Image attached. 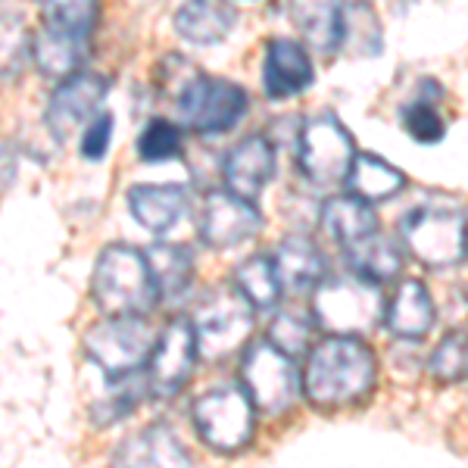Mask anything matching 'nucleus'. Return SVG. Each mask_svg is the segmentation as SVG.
Wrapping results in <instances>:
<instances>
[{"label":"nucleus","mask_w":468,"mask_h":468,"mask_svg":"<svg viewBox=\"0 0 468 468\" xmlns=\"http://www.w3.org/2000/svg\"><path fill=\"white\" fill-rule=\"evenodd\" d=\"M378 381V356L356 335H328L306 350L303 390L306 403L319 412H337L362 403Z\"/></svg>","instance_id":"1"},{"label":"nucleus","mask_w":468,"mask_h":468,"mask_svg":"<svg viewBox=\"0 0 468 468\" xmlns=\"http://www.w3.org/2000/svg\"><path fill=\"white\" fill-rule=\"evenodd\" d=\"M90 297L107 315H147L160 303L147 256L128 244L103 247L90 278Z\"/></svg>","instance_id":"2"},{"label":"nucleus","mask_w":468,"mask_h":468,"mask_svg":"<svg viewBox=\"0 0 468 468\" xmlns=\"http://www.w3.org/2000/svg\"><path fill=\"white\" fill-rule=\"evenodd\" d=\"M313 315L315 324L328 335H368L384 322V297L378 284L346 271V275H324L315 284Z\"/></svg>","instance_id":"3"},{"label":"nucleus","mask_w":468,"mask_h":468,"mask_svg":"<svg viewBox=\"0 0 468 468\" xmlns=\"http://www.w3.org/2000/svg\"><path fill=\"white\" fill-rule=\"evenodd\" d=\"M399 244L415 262L428 269H456L468 256V225L459 209L425 207L410 209L399 218Z\"/></svg>","instance_id":"4"},{"label":"nucleus","mask_w":468,"mask_h":468,"mask_svg":"<svg viewBox=\"0 0 468 468\" xmlns=\"http://www.w3.org/2000/svg\"><path fill=\"white\" fill-rule=\"evenodd\" d=\"M256 309L238 288H213L194 309V337L200 359L218 362L247 344Z\"/></svg>","instance_id":"5"},{"label":"nucleus","mask_w":468,"mask_h":468,"mask_svg":"<svg viewBox=\"0 0 468 468\" xmlns=\"http://www.w3.org/2000/svg\"><path fill=\"white\" fill-rule=\"evenodd\" d=\"M240 384L260 415H284L300 397V372L293 356L278 350L271 341L247 344L240 356Z\"/></svg>","instance_id":"6"},{"label":"nucleus","mask_w":468,"mask_h":468,"mask_svg":"<svg viewBox=\"0 0 468 468\" xmlns=\"http://www.w3.org/2000/svg\"><path fill=\"white\" fill-rule=\"evenodd\" d=\"M85 353L107 378L141 372L154 353V328L144 315H107L85 331Z\"/></svg>","instance_id":"7"},{"label":"nucleus","mask_w":468,"mask_h":468,"mask_svg":"<svg viewBox=\"0 0 468 468\" xmlns=\"http://www.w3.org/2000/svg\"><path fill=\"white\" fill-rule=\"evenodd\" d=\"M356 156V141L335 112L306 119L297 134V169L309 185H337L344 181Z\"/></svg>","instance_id":"8"},{"label":"nucleus","mask_w":468,"mask_h":468,"mask_svg":"<svg viewBox=\"0 0 468 468\" xmlns=\"http://www.w3.org/2000/svg\"><path fill=\"white\" fill-rule=\"evenodd\" d=\"M178 122L197 134H222L231 132L250 110V97L240 85L225 79H207L194 75L185 90L176 97Z\"/></svg>","instance_id":"9"},{"label":"nucleus","mask_w":468,"mask_h":468,"mask_svg":"<svg viewBox=\"0 0 468 468\" xmlns=\"http://www.w3.org/2000/svg\"><path fill=\"white\" fill-rule=\"evenodd\" d=\"M194 428L209 450L231 456L253 441L256 410L238 388H216L194 403Z\"/></svg>","instance_id":"10"},{"label":"nucleus","mask_w":468,"mask_h":468,"mask_svg":"<svg viewBox=\"0 0 468 468\" xmlns=\"http://www.w3.org/2000/svg\"><path fill=\"white\" fill-rule=\"evenodd\" d=\"M197 337H194L191 319L178 315L163 328L160 341L154 344V353L147 359V388L156 397H176L191 381L197 366Z\"/></svg>","instance_id":"11"},{"label":"nucleus","mask_w":468,"mask_h":468,"mask_svg":"<svg viewBox=\"0 0 468 468\" xmlns=\"http://www.w3.org/2000/svg\"><path fill=\"white\" fill-rule=\"evenodd\" d=\"M107 88H110L107 79H101L94 72H75L69 79L59 81V88L48 101V112H44L50 134H54L59 144L69 141L79 128H85L101 112L103 101L110 94Z\"/></svg>","instance_id":"12"},{"label":"nucleus","mask_w":468,"mask_h":468,"mask_svg":"<svg viewBox=\"0 0 468 468\" xmlns=\"http://www.w3.org/2000/svg\"><path fill=\"white\" fill-rule=\"evenodd\" d=\"M197 231L203 244L213 250H231L262 231V216L253 200L231 191H213L203 200Z\"/></svg>","instance_id":"13"},{"label":"nucleus","mask_w":468,"mask_h":468,"mask_svg":"<svg viewBox=\"0 0 468 468\" xmlns=\"http://www.w3.org/2000/svg\"><path fill=\"white\" fill-rule=\"evenodd\" d=\"M275 165H278L275 144H271L266 134H250V138L238 141L229 150L222 176L231 194L256 200L262 194V187L275 178Z\"/></svg>","instance_id":"14"},{"label":"nucleus","mask_w":468,"mask_h":468,"mask_svg":"<svg viewBox=\"0 0 468 468\" xmlns=\"http://www.w3.org/2000/svg\"><path fill=\"white\" fill-rule=\"evenodd\" d=\"M313 59L300 41L291 37H271L262 57V88L271 101H288L313 85Z\"/></svg>","instance_id":"15"},{"label":"nucleus","mask_w":468,"mask_h":468,"mask_svg":"<svg viewBox=\"0 0 468 468\" xmlns=\"http://www.w3.org/2000/svg\"><path fill=\"white\" fill-rule=\"evenodd\" d=\"M437 319L434 300L419 278H406L397 288L394 300L384 306V324L399 341H421L431 335Z\"/></svg>","instance_id":"16"},{"label":"nucleus","mask_w":468,"mask_h":468,"mask_svg":"<svg viewBox=\"0 0 468 468\" xmlns=\"http://www.w3.org/2000/svg\"><path fill=\"white\" fill-rule=\"evenodd\" d=\"M172 26L185 41L197 44V48H213L234 32L238 13L229 0H185L176 10Z\"/></svg>","instance_id":"17"},{"label":"nucleus","mask_w":468,"mask_h":468,"mask_svg":"<svg viewBox=\"0 0 468 468\" xmlns=\"http://www.w3.org/2000/svg\"><path fill=\"white\" fill-rule=\"evenodd\" d=\"M187 191L181 185H134L128 191V209L141 229L165 234L185 218Z\"/></svg>","instance_id":"18"},{"label":"nucleus","mask_w":468,"mask_h":468,"mask_svg":"<svg viewBox=\"0 0 468 468\" xmlns=\"http://www.w3.org/2000/svg\"><path fill=\"white\" fill-rule=\"evenodd\" d=\"M275 271L282 278V288L284 291H313L315 284L328 275V260L324 253L319 250L315 240L303 238V234H291L278 244L275 256Z\"/></svg>","instance_id":"19"},{"label":"nucleus","mask_w":468,"mask_h":468,"mask_svg":"<svg viewBox=\"0 0 468 468\" xmlns=\"http://www.w3.org/2000/svg\"><path fill=\"white\" fill-rule=\"evenodd\" d=\"M344 260L350 271L356 275L368 278L375 284H384V282H394V278L403 271V262H406V253H403V244L381 231H372L366 238L353 240V244L344 247Z\"/></svg>","instance_id":"20"},{"label":"nucleus","mask_w":468,"mask_h":468,"mask_svg":"<svg viewBox=\"0 0 468 468\" xmlns=\"http://www.w3.org/2000/svg\"><path fill=\"white\" fill-rule=\"evenodd\" d=\"M291 19L313 50L319 54L341 50L344 0H291Z\"/></svg>","instance_id":"21"},{"label":"nucleus","mask_w":468,"mask_h":468,"mask_svg":"<svg viewBox=\"0 0 468 468\" xmlns=\"http://www.w3.org/2000/svg\"><path fill=\"white\" fill-rule=\"evenodd\" d=\"M346 194L366 203H388L406 191V176L375 154H356L344 176Z\"/></svg>","instance_id":"22"},{"label":"nucleus","mask_w":468,"mask_h":468,"mask_svg":"<svg viewBox=\"0 0 468 468\" xmlns=\"http://www.w3.org/2000/svg\"><path fill=\"white\" fill-rule=\"evenodd\" d=\"M116 465H191V452L165 425H150L128 437L112 456Z\"/></svg>","instance_id":"23"},{"label":"nucleus","mask_w":468,"mask_h":468,"mask_svg":"<svg viewBox=\"0 0 468 468\" xmlns=\"http://www.w3.org/2000/svg\"><path fill=\"white\" fill-rule=\"evenodd\" d=\"M88 57V37H75L57 28L44 26L41 32L32 35V59L44 79H69L81 72V63Z\"/></svg>","instance_id":"24"},{"label":"nucleus","mask_w":468,"mask_h":468,"mask_svg":"<svg viewBox=\"0 0 468 468\" xmlns=\"http://www.w3.org/2000/svg\"><path fill=\"white\" fill-rule=\"evenodd\" d=\"M322 229L331 240L341 247L353 244V240L366 238V234L378 231V216H375L372 203L344 194V197H331L322 207Z\"/></svg>","instance_id":"25"},{"label":"nucleus","mask_w":468,"mask_h":468,"mask_svg":"<svg viewBox=\"0 0 468 468\" xmlns=\"http://www.w3.org/2000/svg\"><path fill=\"white\" fill-rule=\"evenodd\" d=\"M144 256L160 297H185L187 288L194 284V253L185 244H154Z\"/></svg>","instance_id":"26"},{"label":"nucleus","mask_w":468,"mask_h":468,"mask_svg":"<svg viewBox=\"0 0 468 468\" xmlns=\"http://www.w3.org/2000/svg\"><path fill=\"white\" fill-rule=\"evenodd\" d=\"M341 50L350 57H378L384 50V32L375 10L366 0L344 4V28H341Z\"/></svg>","instance_id":"27"},{"label":"nucleus","mask_w":468,"mask_h":468,"mask_svg":"<svg viewBox=\"0 0 468 468\" xmlns=\"http://www.w3.org/2000/svg\"><path fill=\"white\" fill-rule=\"evenodd\" d=\"M234 288L244 293L253 309H275L282 300V278L275 271L271 256H250L234 271Z\"/></svg>","instance_id":"28"},{"label":"nucleus","mask_w":468,"mask_h":468,"mask_svg":"<svg viewBox=\"0 0 468 468\" xmlns=\"http://www.w3.org/2000/svg\"><path fill=\"white\" fill-rule=\"evenodd\" d=\"M144 390H150L147 388V378H141L138 372L119 375V378H110L107 397H103L101 403H97L94 410H90V415H94V425L110 428V425H116V421L128 419V415L138 410L141 399H144Z\"/></svg>","instance_id":"29"},{"label":"nucleus","mask_w":468,"mask_h":468,"mask_svg":"<svg viewBox=\"0 0 468 468\" xmlns=\"http://www.w3.org/2000/svg\"><path fill=\"white\" fill-rule=\"evenodd\" d=\"M44 26L57 32L88 37L101 19V0H37Z\"/></svg>","instance_id":"30"},{"label":"nucleus","mask_w":468,"mask_h":468,"mask_svg":"<svg viewBox=\"0 0 468 468\" xmlns=\"http://www.w3.org/2000/svg\"><path fill=\"white\" fill-rule=\"evenodd\" d=\"M32 59V32L16 13L0 16V79H16Z\"/></svg>","instance_id":"31"},{"label":"nucleus","mask_w":468,"mask_h":468,"mask_svg":"<svg viewBox=\"0 0 468 468\" xmlns=\"http://www.w3.org/2000/svg\"><path fill=\"white\" fill-rule=\"evenodd\" d=\"M428 372L437 384H456L468 375V337L463 331H450L443 341L434 346L428 359Z\"/></svg>","instance_id":"32"},{"label":"nucleus","mask_w":468,"mask_h":468,"mask_svg":"<svg viewBox=\"0 0 468 468\" xmlns=\"http://www.w3.org/2000/svg\"><path fill=\"white\" fill-rule=\"evenodd\" d=\"M434 101H441V94H431V97H415L412 103H406L403 107V128L410 132L412 141H419V144H437V141H443V134H447V122H443V116L434 110Z\"/></svg>","instance_id":"33"},{"label":"nucleus","mask_w":468,"mask_h":468,"mask_svg":"<svg viewBox=\"0 0 468 468\" xmlns=\"http://www.w3.org/2000/svg\"><path fill=\"white\" fill-rule=\"evenodd\" d=\"M313 328L315 322L309 315L297 313V309H284L269 324V341L288 356H297V353H306L313 346Z\"/></svg>","instance_id":"34"},{"label":"nucleus","mask_w":468,"mask_h":468,"mask_svg":"<svg viewBox=\"0 0 468 468\" xmlns=\"http://www.w3.org/2000/svg\"><path fill=\"white\" fill-rule=\"evenodd\" d=\"M138 154L144 163H165L181 156V132L178 125L165 122V119H154L138 138Z\"/></svg>","instance_id":"35"},{"label":"nucleus","mask_w":468,"mask_h":468,"mask_svg":"<svg viewBox=\"0 0 468 468\" xmlns=\"http://www.w3.org/2000/svg\"><path fill=\"white\" fill-rule=\"evenodd\" d=\"M110 141H112V116L110 112H97L85 125V134H81V156L103 160L110 150Z\"/></svg>","instance_id":"36"},{"label":"nucleus","mask_w":468,"mask_h":468,"mask_svg":"<svg viewBox=\"0 0 468 468\" xmlns=\"http://www.w3.org/2000/svg\"><path fill=\"white\" fill-rule=\"evenodd\" d=\"M16 165H19L16 150L0 141V194H4L6 187L13 185V178H16Z\"/></svg>","instance_id":"37"},{"label":"nucleus","mask_w":468,"mask_h":468,"mask_svg":"<svg viewBox=\"0 0 468 468\" xmlns=\"http://www.w3.org/2000/svg\"><path fill=\"white\" fill-rule=\"evenodd\" d=\"M465 225H468V218H465Z\"/></svg>","instance_id":"38"}]
</instances>
